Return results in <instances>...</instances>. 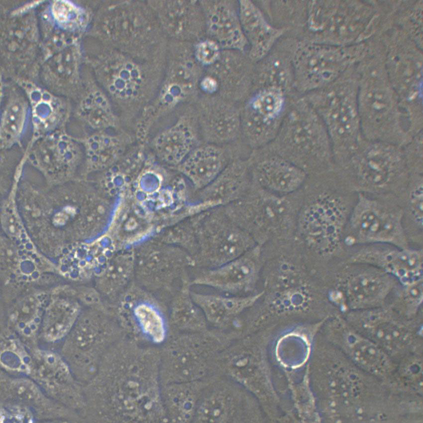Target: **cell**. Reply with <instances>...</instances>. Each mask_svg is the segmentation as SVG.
I'll return each instance as SVG.
<instances>
[{
  "label": "cell",
  "mask_w": 423,
  "mask_h": 423,
  "mask_svg": "<svg viewBox=\"0 0 423 423\" xmlns=\"http://www.w3.org/2000/svg\"><path fill=\"white\" fill-rule=\"evenodd\" d=\"M286 45L285 49L275 50L268 57L265 64L263 79L266 87H274L284 92L293 84L294 58L298 43Z\"/></svg>",
  "instance_id": "cell-26"
},
{
  "label": "cell",
  "mask_w": 423,
  "mask_h": 423,
  "mask_svg": "<svg viewBox=\"0 0 423 423\" xmlns=\"http://www.w3.org/2000/svg\"><path fill=\"white\" fill-rule=\"evenodd\" d=\"M256 181L267 189L289 193L304 183L305 171L296 165L279 157H266L257 162L253 168Z\"/></svg>",
  "instance_id": "cell-19"
},
{
  "label": "cell",
  "mask_w": 423,
  "mask_h": 423,
  "mask_svg": "<svg viewBox=\"0 0 423 423\" xmlns=\"http://www.w3.org/2000/svg\"><path fill=\"white\" fill-rule=\"evenodd\" d=\"M197 121L201 136L208 143H227L233 140L241 130V116L234 111L203 113Z\"/></svg>",
  "instance_id": "cell-24"
},
{
  "label": "cell",
  "mask_w": 423,
  "mask_h": 423,
  "mask_svg": "<svg viewBox=\"0 0 423 423\" xmlns=\"http://www.w3.org/2000/svg\"><path fill=\"white\" fill-rule=\"evenodd\" d=\"M357 100L364 139L403 146L413 137L389 78L375 74L362 79L358 82Z\"/></svg>",
  "instance_id": "cell-2"
},
{
  "label": "cell",
  "mask_w": 423,
  "mask_h": 423,
  "mask_svg": "<svg viewBox=\"0 0 423 423\" xmlns=\"http://www.w3.org/2000/svg\"><path fill=\"white\" fill-rule=\"evenodd\" d=\"M247 182L246 164L231 161L211 183L197 191L198 208L203 211L224 206L242 198Z\"/></svg>",
  "instance_id": "cell-14"
},
{
  "label": "cell",
  "mask_w": 423,
  "mask_h": 423,
  "mask_svg": "<svg viewBox=\"0 0 423 423\" xmlns=\"http://www.w3.org/2000/svg\"><path fill=\"white\" fill-rule=\"evenodd\" d=\"M360 198L351 219L353 242L406 248L399 214L376 201Z\"/></svg>",
  "instance_id": "cell-9"
},
{
  "label": "cell",
  "mask_w": 423,
  "mask_h": 423,
  "mask_svg": "<svg viewBox=\"0 0 423 423\" xmlns=\"http://www.w3.org/2000/svg\"><path fill=\"white\" fill-rule=\"evenodd\" d=\"M225 348L209 335L192 334L172 340L160 349L161 386L212 376L216 359Z\"/></svg>",
  "instance_id": "cell-5"
},
{
  "label": "cell",
  "mask_w": 423,
  "mask_h": 423,
  "mask_svg": "<svg viewBox=\"0 0 423 423\" xmlns=\"http://www.w3.org/2000/svg\"><path fill=\"white\" fill-rule=\"evenodd\" d=\"M285 106L284 91L265 87L249 101L241 116V130L249 143L260 146L275 138Z\"/></svg>",
  "instance_id": "cell-10"
},
{
  "label": "cell",
  "mask_w": 423,
  "mask_h": 423,
  "mask_svg": "<svg viewBox=\"0 0 423 423\" xmlns=\"http://www.w3.org/2000/svg\"><path fill=\"white\" fill-rule=\"evenodd\" d=\"M197 120H184L161 133L155 141L158 154L171 163L180 162L195 148L200 138Z\"/></svg>",
  "instance_id": "cell-22"
},
{
  "label": "cell",
  "mask_w": 423,
  "mask_h": 423,
  "mask_svg": "<svg viewBox=\"0 0 423 423\" xmlns=\"http://www.w3.org/2000/svg\"><path fill=\"white\" fill-rule=\"evenodd\" d=\"M343 338L346 352L359 369L378 378L393 375L397 366L391 357L348 322L343 327Z\"/></svg>",
  "instance_id": "cell-15"
},
{
  "label": "cell",
  "mask_w": 423,
  "mask_h": 423,
  "mask_svg": "<svg viewBox=\"0 0 423 423\" xmlns=\"http://www.w3.org/2000/svg\"><path fill=\"white\" fill-rule=\"evenodd\" d=\"M343 284L347 306L350 311L386 305L399 284L393 276L372 266L353 263Z\"/></svg>",
  "instance_id": "cell-11"
},
{
  "label": "cell",
  "mask_w": 423,
  "mask_h": 423,
  "mask_svg": "<svg viewBox=\"0 0 423 423\" xmlns=\"http://www.w3.org/2000/svg\"><path fill=\"white\" fill-rule=\"evenodd\" d=\"M211 377L161 386L162 401L168 422H194L200 401Z\"/></svg>",
  "instance_id": "cell-17"
},
{
  "label": "cell",
  "mask_w": 423,
  "mask_h": 423,
  "mask_svg": "<svg viewBox=\"0 0 423 423\" xmlns=\"http://www.w3.org/2000/svg\"><path fill=\"white\" fill-rule=\"evenodd\" d=\"M25 116V106L21 101H14L8 106L0 123L1 147H7L16 141L23 129Z\"/></svg>",
  "instance_id": "cell-29"
},
{
  "label": "cell",
  "mask_w": 423,
  "mask_h": 423,
  "mask_svg": "<svg viewBox=\"0 0 423 423\" xmlns=\"http://www.w3.org/2000/svg\"><path fill=\"white\" fill-rule=\"evenodd\" d=\"M231 161L229 152L221 145L208 143L197 146L188 154L182 170L198 191L214 180Z\"/></svg>",
  "instance_id": "cell-18"
},
{
  "label": "cell",
  "mask_w": 423,
  "mask_h": 423,
  "mask_svg": "<svg viewBox=\"0 0 423 423\" xmlns=\"http://www.w3.org/2000/svg\"><path fill=\"white\" fill-rule=\"evenodd\" d=\"M367 246L353 256V263L369 265L395 278L401 284L423 279V252L380 244Z\"/></svg>",
  "instance_id": "cell-13"
},
{
  "label": "cell",
  "mask_w": 423,
  "mask_h": 423,
  "mask_svg": "<svg viewBox=\"0 0 423 423\" xmlns=\"http://www.w3.org/2000/svg\"><path fill=\"white\" fill-rule=\"evenodd\" d=\"M413 320L408 319L386 304L383 306L350 311L348 322L370 339L391 358L410 353L418 341Z\"/></svg>",
  "instance_id": "cell-6"
},
{
  "label": "cell",
  "mask_w": 423,
  "mask_h": 423,
  "mask_svg": "<svg viewBox=\"0 0 423 423\" xmlns=\"http://www.w3.org/2000/svg\"><path fill=\"white\" fill-rule=\"evenodd\" d=\"M219 49L214 42L207 41L199 44L197 49L198 59L205 64L213 62L218 56Z\"/></svg>",
  "instance_id": "cell-32"
},
{
  "label": "cell",
  "mask_w": 423,
  "mask_h": 423,
  "mask_svg": "<svg viewBox=\"0 0 423 423\" xmlns=\"http://www.w3.org/2000/svg\"><path fill=\"white\" fill-rule=\"evenodd\" d=\"M210 29L222 46L242 50L247 43L239 15L226 3L213 6L209 15Z\"/></svg>",
  "instance_id": "cell-23"
},
{
  "label": "cell",
  "mask_w": 423,
  "mask_h": 423,
  "mask_svg": "<svg viewBox=\"0 0 423 423\" xmlns=\"http://www.w3.org/2000/svg\"><path fill=\"white\" fill-rule=\"evenodd\" d=\"M411 206L415 220L419 225L423 222V181L422 177L415 181L411 191Z\"/></svg>",
  "instance_id": "cell-31"
},
{
  "label": "cell",
  "mask_w": 423,
  "mask_h": 423,
  "mask_svg": "<svg viewBox=\"0 0 423 423\" xmlns=\"http://www.w3.org/2000/svg\"><path fill=\"white\" fill-rule=\"evenodd\" d=\"M192 298L203 312L208 322L217 326H225L251 300L213 294L195 293Z\"/></svg>",
  "instance_id": "cell-25"
},
{
  "label": "cell",
  "mask_w": 423,
  "mask_h": 423,
  "mask_svg": "<svg viewBox=\"0 0 423 423\" xmlns=\"http://www.w3.org/2000/svg\"><path fill=\"white\" fill-rule=\"evenodd\" d=\"M246 253L222 265L210 268L195 282L226 291L244 287L250 282L256 270L255 260Z\"/></svg>",
  "instance_id": "cell-21"
},
{
  "label": "cell",
  "mask_w": 423,
  "mask_h": 423,
  "mask_svg": "<svg viewBox=\"0 0 423 423\" xmlns=\"http://www.w3.org/2000/svg\"><path fill=\"white\" fill-rule=\"evenodd\" d=\"M336 80L313 91L309 104L326 128L333 154L344 161L356 148L362 137L357 100L358 82Z\"/></svg>",
  "instance_id": "cell-3"
},
{
  "label": "cell",
  "mask_w": 423,
  "mask_h": 423,
  "mask_svg": "<svg viewBox=\"0 0 423 423\" xmlns=\"http://www.w3.org/2000/svg\"><path fill=\"white\" fill-rule=\"evenodd\" d=\"M423 279L406 284H399L391 295L392 301L388 303L394 310L404 317L413 320L423 303Z\"/></svg>",
  "instance_id": "cell-28"
},
{
  "label": "cell",
  "mask_w": 423,
  "mask_h": 423,
  "mask_svg": "<svg viewBox=\"0 0 423 423\" xmlns=\"http://www.w3.org/2000/svg\"><path fill=\"white\" fill-rule=\"evenodd\" d=\"M85 147L90 156L102 157L114 156L121 148L117 138L102 134L89 138L85 142Z\"/></svg>",
  "instance_id": "cell-30"
},
{
  "label": "cell",
  "mask_w": 423,
  "mask_h": 423,
  "mask_svg": "<svg viewBox=\"0 0 423 423\" xmlns=\"http://www.w3.org/2000/svg\"><path fill=\"white\" fill-rule=\"evenodd\" d=\"M130 319L132 328L155 344H161L166 339L167 328L164 318L154 307L146 304L136 306Z\"/></svg>",
  "instance_id": "cell-27"
},
{
  "label": "cell",
  "mask_w": 423,
  "mask_h": 423,
  "mask_svg": "<svg viewBox=\"0 0 423 423\" xmlns=\"http://www.w3.org/2000/svg\"><path fill=\"white\" fill-rule=\"evenodd\" d=\"M191 222L198 263L209 268L240 257L253 245L250 233L234 222L222 206L195 213Z\"/></svg>",
  "instance_id": "cell-4"
},
{
  "label": "cell",
  "mask_w": 423,
  "mask_h": 423,
  "mask_svg": "<svg viewBox=\"0 0 423 423\" xmlns=\"http://www.w3.org/2000/svg\"><path fill=\"white\" fill-rule=\"evenodd\" d=\"M238 15L243 34L250 45V58L262 59L270 52L285 29L270 24L250 0L239 1Z\"/></svg>",
  "instance_id": "cell-16"
},
{
  "label": "cell",
  "mask_w": 423,
  "mask_h": 423,
  "mask_svg": "<svg viewBox=\"0 0 423 423\" xmlns=\"http://www.w3.org/2000/svg\"><path fill=\"white\" fill-rule=\"evenodd\" d=\"M108 355L109 419L117 423L168 422L161 398L160 349L122 342Z\"/></svg>",
  "instance_id": "cell-1"
},
{
  "label": "cell",
  "mask_w": 423,
  "mask_h": 423,
  "mask_svg": "<svg viewBox=\"0 0 423 423\" xmlns=\"http://www.w3.org/2000/svg\"><path fill=\"white\" fill-rule=\"evenodd\" d=\"M345 162L357 184L372 189L393 184L405 173L408 165L403 146L367 140L362 137Z\"/></svg>",
  "instance_id": "cell-7"
},
{
  "label": "cell",
  "mask_w": 423,
  "mask_h": 423,
  "mask_svg": "<svg viewBox=\"0 0 423 423\" xmlns=\"http://www.w3.org/2000/svg\"><path fill=\"white\" fill-rule=\"evenodd\" d=\"M342 208L334 200L325 199L309 209L305 226L320 247L329 249L336 243L344 221Z\"/></svg>",
  "instance_id": "cell-20"
},
{
  "label": "cell",
  "mask_w": 423,
  "mask_h": 423,
  "mask_svg": "<svg viewBox=\"0 0 423 423\" xmlns=\"http://www.w3.org/2000/svg\"><path fill=\"white\" fill-rule=\"evenodd\" d=\"M278 134L284 148L316 156L333 154L326 128L309 103L291 112L283 121Z\"/></svg>",
  "instance_id": "cell-12"
},
{
  "label": "cell",
  "mask_w": 423,
  "mask_h": 423,
  "mask_svg": "<svg viewBox=\"0 0 423 423\" xmlns=\"http://www.w3.org/2000/svg\"><path fill=\"white\" fill-rule=\"evenodd\" d=\"M347 59L340 47L300 42L295 55L293 84L303 92L325 87L337 80Z\"/></svg>",
  "instance_id": "cell-8"
}]
</instances>
